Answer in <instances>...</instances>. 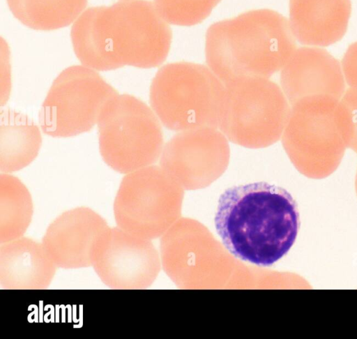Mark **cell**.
<instances>
[{"mask_svg":"<svg viewBox=\"0 0 357 339\" xmlns=\"http://www.w3.org/2000/svg\"><path fill=\"white\" fill-rule=\"evenodd\" d=\"M70 38L77 59L91 69L151 68L166 60L172 32L154 3L128 0L86 9Z\"/></svg>","mask_w":357,"mask_h":339,"instance_id":"cell-1","label":"cell"},{"mask_svg":"<svg viewBox=\"0 0 357 339\" xmlns=\"http://www.w3.org/2000/svg\"><path fill=\"white\" fill-rule=\"evenodd\" d=\"M215 225L233 255L266 266L284 257L294 243L299 213L285 189L257 182L231 187L221 195Z\"/></svg>","mask_w":357,"mask_h":339,"instance_id":"cell-2","label":"cell"},{"mask_svg":"<svg viewBox=\"0 0 357 339\" xmlns=\"http://www.w3.org/2000/svg\"><path fill=\"white\" fill-rule=\"evenodd\" d=\"M296 50L287 19L270 9L217 22L206 33V63L225 85L244 78H268L282 69Z\"/></svg>","mask_w":357,"mask_h":339,"instance_id":"cell-3","label":"cell"},{"mask_svg":"<svg viewBox=\"0 0 357 339\" xmlns=\"http://www.w3.org/2000/svg\"><path fill=\"white\" fill-rule=\"evenodd\" d=\"M352 136L350 115L342 100L315 95L291 105L281 140L299 172L309 178L322 179L339 167Z\"/></svg>","mask_w":357,"mask_h":339,"instance_id":"cell-4","label":"cell"},{"mask_svg":"<svg viewBox=\"0 0 357 339\" xmlns=\"http://www.w3.org/2000/svg\"><path fill=\"white\" fill-rule=\"evenodd\" d=\"M225 86L206 66L187 61L167 63L153 77L150 104L167 129L218 128Z\"/></svg>","mask_w":357,"mask_h":339,"instance_id":"cell-5","label":"cell"},{"mask_svg":"<svg viewBox=\"0 0 357 339\" xmlns=\"http://www.w3.org/2000/svg\"><path fill=\"white\" fill-rule=\"evenodd\" d=\"M225 86L218 129L227 140L249 149L277 142L291 111L282 88L262 77L241 79Z\"/></svg>","mask_w":357,"mask_h":339,"instance_id":"cell-6","label":"cell"},{"mask_svg":"<svg viewBox=\"0 0 357 339\" xmlns=\"http://www.w3.org/2000/svg\"><path fill=\"white\" fill-rule=\"evenodd\" d=\"M97 124L100 154L115 171L128 174L160 157L164 146L160 121L139 98L116 95L103 107Z\"/></svg>","mask_w":357,"mask_h":339,"instance_id":"cell-7","label":"cell"},{"mask_svg":"<svg viewBox=\"0 0 357 339\" xmlns=\"http://www.w3.org/2000/svg\"><path fill=\"white\" fill-rule=\"evenodd\" d=\"M118 92L93 69L73 66L54 80L42 105V130L55 137L75 136L90 130L102 110Z\"/></svg>","mask_w":357,"mask_h":339,"instance_id":"cell-8","label":"cell"},{"mask_svg":"<svg viewBox=\"0 0 357 339\" xmlns=\"http://www.w3.org/2000/svg\"><path fill=\"white\" fill-rule=\"evenodd\" d=\"M229 140L217 128L204 126L179 131L164 145L160 167L189 186L208 183L227 168Z\"/></svg>","mask_w":357,"mask_h":339,"instance_id":"cell-9","label":"cell"},{"mask_svg":"<svg viewBox=\"0 0 357 339\" xmlns=\"http://www.w3.org/2000/svg\"><path fill=\"white\" fill-rule=\"evenodd\" d=\"M152 261L151 246L143 238L109 227L95 246L91 266L109 288L137 289L149 284Z\"/></svg>","mask_w":357,"mask_h":339,"instance_id":"cell-10","label":"cell"},{"mask_svg":"<svg viewBox=\"0 0 357 339\" xmlns=\"http://www.w3.org/2000/svg\"><path fill=\"white\" fill-rule=\"evenodd\" d=\"M109 227L94 210L79 206L64 211L47 227L42 243L58 268L91 266L95 246Z\"/></svg>","mask_w":357,"mask_h":339,"instance_id":"cell-11","label":"cell"},{"mask_svg":"<svg viewBox=\"0 0 357 339\" xmlns=\"http://www.w3.org/2000/svg\"><path fill=\"white\" fill-rule=\"evenodd\" d=\"M170 175L149 165L128 173L116 195L113 211L116 226L135 236H149L150 218L170 186Z\"/></svg>","mask_w":357,"mask_h":339,"instance_id":"cell-12","label":"cell"},{"mask_svg":"<svg viewBox=\"0 0 357 339\" xmlns=\"http://www.w3.org/2000/svg\"><path fill=\"white\" fill-rule=\"evenodd\" d=\"M280 81L291 105L303 98L315 95L341 99L346 91L340 61L319 47L296 49L282 68Z\"/></svg>","mask_w":357,"mask_h":339,"instance_id":"cell-13","label":"cell"},{"mask_svg":"<svg viewBox=\"0 0 357 339\" xmlns=\"http://www.w3.org/2000/svg\"><path fill=\"white\" fill-rule=\"evenodd\" d=\"M351 0H289V24L302 45L327 47L346 33Z\"/></svg>","mask_w":357,"mask_h":339,"instance_id":"cell-14","label":"cell"},{"mask_svg":"<svg viewBox=\"0 0 357 339\" xmlns=\"http://www.w3.org/2000/svg\"><path fill=\"white\" fill-rule=\"evenodd\" d=\"M57 266L42 242L21 236L1 243L0 285L5 289H46Z\"/></svg>","mask_w":357,"mask_h":339,"instance_id":"cell-15","label":"cell"},{"mask_svg":"<svg viewBox=\"0 0 357 339\" xmlns=\"http://www.w3.org/2000/svg\"><path fill=\"white\" fill-rule=\"evenodd\" d=\"M0 170H20L37 156L42 144L38 127L26 115L6 108L0 113Z\"/></svg>","mask_w":357,"mask_h":339,"instance_id":"cell-16","label":"cell"},{"mask_svg":"<svg viewBox=\"0 0 357 339\" xmlns=\"http://www.w3.org/2000/svg\"><path fill=\"white\" fill-rule=\"evenodd\" d=\"M14 17L26 27L52 31L69 26L84 12L88 0H6Z\"/></svg>","mask_w":357,"mask_h":339,"instance_id":"cell-17","label":"cell"},{"mask_svg":"<svg viewBox=\"0 0 357 339\" xmlns=\"http://www.w3.org/2000/svg\"><path fill=\"white\" fill-rule=\"evenodd\" d=\"M33 204L26 186L8 173L0 175V243L23 236L33 218Z\"/></svg>","mask_w":357,"mask_h":339,"instance_id":"cell-18","label":"cell"},{"mask_svg":"<svg viewBox=\"0 0 357 339\" xmlns=\"http://www.w3.org/2000/svg\"><path fill=\"white\" fill-rule=\"evenodd\" d=\"M221 0H154V4L167 22L193 26L202 22Z\"/></svg>","mask_w":357,"mask_h":339,"instance_id":"cell-19","label":"cell"},{"mask_svg":"<svg viewBox=\"0 0 357 339\" xmlns=\"http://www.w3.org/2000/svg\"><path fill=\"white\" fill-rule=\"evenodd\" d=\"M341 66L345 82L349 88L357 91V41L347 48Z\"/></svg>","mask_w":357,"mask_h":339,"instance_id":"cell-20","label":"cell"},{"mask_svg":"<svg viewBox=\"0 0 357 339\" xmlns=\"http://www.w3.org/2000/svg\"><path fill=\"white\" fill-rule=\"evenodd\" d=\"M349 148L353 149L357 153V135L352 140ZM356 186H357V174H356Z\"/></svg>","mask_w":357,"mask_h":339,"instance_id":"cell-21","label":"cell"},{"mask_svg":"<svg viewBox=\"0 0 357 339\" xmlns=\"http://www.w3.org/2000/svg\"><path fill=\"white\" fill-rule=\"evenodd\" d=\"M121 1H128V0H121Z\"/></svg>","mask_w":357,"mask_h":339,"instance_id":"cell-22","label":"cell"}]
</instances>
